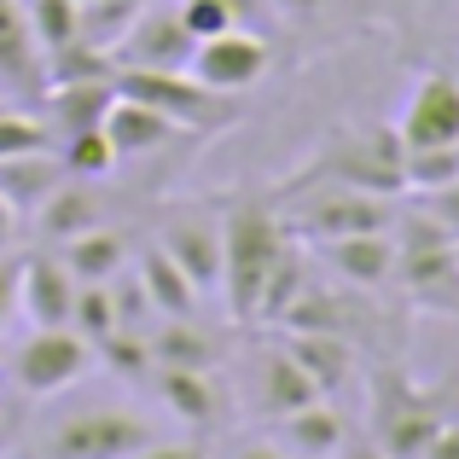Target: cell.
Listing matches in <instances>:
<instances>
[{
	"instance_id": "obj_32",
	"label": "cell",
	"mask_w": 459,
	"mask_h": 459,
	"mask_svg": "<svg viewBox=\"0 0 459 459\" xmlns=\"http://www.w3.org/2000/svg\"><path fill=\"white\" fill-rule=\"evenodd\" d=\"M407 192H437L459 180V146H425V152H407Z\"/></svg>"
},
{
	"instance_id": "obj_12",
	"label": "cell",
	"mask_w": 459,
	"mask_h": 459,
	"mask_svg": "<svg viewBox=\"0 0 459 459\" xmlns=\"http://www.w3.org/2000/svg\"><path fill=\"white\" fill-rule=\"evenodd\" d=\"M157 245L186 268V280L198 285V297L221 291V221H215V215H198V210L180 215L175 210L163 227H157Z\"/></svg>"
},
{
	"instance_id": "obj_5",
	"label": "cell",
	"mask_w": 459,
	"mask_h": 459,
	"mask_svg": "<svg viewBox=\"0 0 459 459\" xmlns=\"http://www.w3.org/2000/svg\"><path fill=\"white\" fill-rule=\"evenodd\" d=\"M146 442H157V425L140 419L123 402H93L65 413L41 442V459H134Z\"/></svg>"
},
{
	"instance_id": "obj_45",
	"label": "cell",
	"mask_w": 459,
	"mask_h": 459,
	"mask_svg": "<svg viewBox=\"0 0 459 459\" xmlns=\"http://www.w3.org/2000/svg\"><path fill=\"white\" fill-rule=\"evenodd\" d=\"M454 250H459V238H454Z\"/></svg>"
},
{
	"instance_id": "obj_4",
	"label": "cell",
	"mask_w": 459,
	"mask_h": 459,
	"mask_svg": "<svg viewBox=\"0 0 459 459\" xmlns=\"http://www.w3.org/2000/svg\"><path fill=\"white\" fill-rule=\"evenodd\" d=\"M273 204H285V227L303 245L349 238V233H390V221H395V198L360 192V186H303V192H285Z\"/></svg>"
},
{
	"instance_id": "obj_11",
	"label": "cell",
	"mask_w": 459,
	"mask_h": 459,
	"mask_svg": "<svg viewBox=\"0 0 459 459\" xmlns=\"http://www.w3.org/2000/svg\"><path fill=\"white\" fill-rule=\"evenodd\" d=\"M41 93H47V53L30 30V6L0 0V100L41 105Z\"/></svg>"
},
{
	"instance_id": "obj_23",
	"label": "cell",
	"mask_w": 459,
	"mask_h": 459,
	"mask_svg": "<svg viewBox=\"0 0 459 459\" xmlns=\"http://www.w3.org/2000/svg\"><path fill=\"white\" fill-rule=\"evenodd\" d=\"M134 273H140V285H146V297H152V308H157V320H169V314H198V285L186 280V268H180L175 256H169L163 245H140L134 250Z\"/></svg>"
},
{
	"instance_id": "obj_16",
	"label": "cell",
	"mask_w": 459,
	"mask_h": 459,
	"mask_svg": "<svg viewBox=\"0 0 459 459\" xmlns=\"http://www.w3.org/2000/svg\"><path fill=\"white\" fill-rule=\"evenodd\" d=\"M152 384H157V402L169 407V419H180L186 430H215L227 419V390L215 372L204 367H152Z\"/></svg>"
},
{
	"instance_id": "obj_8",
	"label": "cell",
	"mask_w": 459,
	"mask_h": 459,
	"mask_svg": "<svg viewBox=\"0 0 459 459\" xmlns=\"http://www.w3.org/2000/svg\"><path fill=\"white\" fill-rule=\"evenodd\" d=\"M192 76L204 82V88H215V93H250V88H262V76L273 70V41L262 30H221V35H204L198 41V53H192Z\"/></svg>"
},
{
	"instance_id": "obj_28",
	"label": "cell",
	"mask_w": 459,
	"mask_h": 459,
	"mask_svg": "<svg viewBox=\"0 0 459 459\" xmlns=\"http://www.w3.org/2000/svg\"><path fill=\"white\" fill-rule=\"evenodd\" d=\"M23 6H30V30H35V41H41V53H53V47H65V41L82 35L76 0H23Z\"/></svg>"
},
{
	"instance_id": "obj_7",
	"label": "cell",
	"mask_w": 459,
	"mask_h": 459,
	"mask_svg": "<svg viewBox=\"0 0 459 459\" xmlns=\"http://www.w3.org/2000/svg\"><path fill=\"white\" fill-rule=\"evenodd\" d=\"M93 367H100L93 343L82 332H70V325H30V337L12 349V384L23 395H35V402L76 390Z\"/></svg>"
},
{
	"instance_id": "obj_26",
	"label": "cell",
	"mask_w": 459,
	"mask_h": 459,
	"mask_svg": "<svg viewBox=\"0 0 459 459\" xmlns=\"http://www.w3.org/2000/svg\"><path fill=\"white\" fill-rule=\"evenodd\" d=\"M58 163H65V175H82V180L117 175V152H111V140H105V128L65 134V140H58Z\"/></svg>"
},
{
	"instance_id": "obj_30",
	"label": "cell",
	"mask_w": 459,
	"mask_h": 459,
	"mask_svg": "<svg viewBox=\"0 0 459 459\" xmlns=\"http://www.w3.org/2000/svg\"><path fill=\"white\" fill-rule=\"evenodd\" d=\"M93 355H100L105 367L117 372V378H152V367H157V360H152V337H146V332L134 337L128 325H117V332L105 337V343L93 349Z\"/></svg>"
},
{
	"instance_id": "obj_17",
	"label": "cell",
	"mask_w": 459,
	"mask_h": 459,
	"mask_svg": "<svg viewBox=\"0 0 459 459\" xmlns=\"http://www.w3.org/2000/svg\"><path fill=\"white\" fill-rule=\"evenodd\" d=\"M349 437H355V430H349L343 407H332V395H314V402L273 419V442L291 459H337Z\"/></svg>"
},
{
	"instance_id": "obj_37",
	"label": "cell",
	"mask_w": 459,
	"mask_h": 459,
	"mask_svg": "<svg viewBox=\"0 0 459 459\" xmlns=\"http://www.w3.org/2000/svg\"><path fill=\"white\" fill-rule=\"evenodd\" d=\"M18 268H23V262L0 256V337H6L12 314H18Z\"/></svg>"
},
{
	"instance_id": "obj_20",
	"label": "cell",
	"mask_w": 459,
	"mask_h": 459,
	"mask_svg": "<svg viewBox=\"0 0 459 459\" xmlns=\"http://www.w3.org/2000/svg\"><path fill=\"white\" fill-rule=\"evenodd\" d=\"M285 349H291L297 367L320 384V395H332V390H343V384L360 378L355 337H337V332H285Z\"/></svg>"
},
{
	"instance_id": "obj_1",
	"label": "cell",
	"mask_w": 459,
	"mask_h": 459,
	"mask_svg": "<svg viewBox=\"0 0 459 459\" xmlns=\"http://www.w3.org/2000/svg\"><path fill=\"white\" fill-rule=\"evenodd\" d=\"M291 227H285L273 192H238L221 215V297L233 308V320H256L268 280L280 268V256L291 250Z\"/></svg>"
},
{
	"instance_id": "obj_41",
	"label": "cell",
	"mask_w": 459,
	"mask_h": 459,
	"mask_svg": "<svg viewBox=\"0 0 459 459\" xmlns=\"http://www.w3.org/2000/svg\"><path fill=\"white\" fill-rule=\"evenodd\" d=\"M233 459H291V454H285L280 442H245V448H238Z\"/></svg>"
},
{
	"instance_id": "obj_31",
	"label": "cell",
	"mask_w": 459,
	"mask_h": 459,
	"mask_svg": "<svg viewBox=\"0 0 459 459\" xmlns=\"http://www.w3.org/2000/svg\"><path fill=\"white\" fill-rule=\"evenodd\" d=\"M117 303H111V285H82L76 291V314H70V332H82L93 349L105 343V337L117 332Z\"/></svg>"
},
{
	"instance_id": "obj_40",
	"label": "cell",
	"mask_w": 459,
	"mask_h": 459,
	"mask_svg": "<svg viewBox=\"0 0 459 459\" xmlns=\"http://www.w3.org/2000/svg\"><path fill=\"white\" fill-rule=\"evenodd\" d=\"M18 227H23V215L12 210L6 198H0V256H6V250H12V238H18Z\"/></svg>"
},
{
	"instance_id": "obj_24",
	"label": "cell",
	"mask_w": 459,
	"mask_h": 459,
	"mask_svg": "<svg viewBox=\"0 0 459 459\" xmlns=\"http://www.w3.org/2000/svg\"><path fill=\"white\" fill-rule=\"evenodd\" d=\"M58 180H65V163H58L53 146L47 152H23V157H0V198H6L23 221L53 198Z\"/></svg>"
},
{
	"instance_id": "obj_15",
	"label": "cell",
	"mask_w": 459,
	"mask_h": 459,
	"mask_svg": "<svg viewBox=\"0 0 459 459\" xmlns=\"http://www.w3.org/2000/svg\"><path fill=\"white\" fill-rule=\"evenodd\" d=\"M76 291L82 280L65 268V256H23L18 268V314L30 325H70V314H76Z\"/></svg>"
},
{
	"instance_id": "obj_9",
	"label": "cell",
	"mask_w": 459,
	"mask_h": 459,
	"mask_svg": "<svg viewBox=\"0 0 459 459\" xmlns=\"http://www.w3.org/2000/svg\"><path fill=\"white\" fill-rule=\"evenodd\" d=\"M192 53H198V41L186 35V23H180L175 6H140V18L123 30V41L111 47L117 70H186Z\"/></svg>"
},
{
	"instance_id": "obj_14",
	"label": "cell",
	"mask_w": 459,
	"mask_h": 459,
	"mask_svg": "<svg viewBox=\"0 0 459 459\" xmlns=\"http://www.w3.org/2000/svg\"><path fill=\"white\" fill-rule=\"evenodd\" d=\"M308 250L332 268L337 285H349V291H384V285L395 280V238L390 233L320 238V245H308Z\"/></svg>"
},
{
	"instance_id": "obj_43",
	"label": "cell",
	"mask_w": 459,
	"mask_h": 459,
	"mask_svg": "<svg viewBox=\"0 0 459 459\" xmlns=\"http://www.w3.org/2000/svg\"><path fill=\"white\" fill-rule=\"evenodd\" d=\"M0 407H6V372H0Z\"/></svg>"
},
{
	"instance_id": "obj_38",
	"label": "cell",
	"mask_w": 459,
	"mask_h": 459,
	"mask_svg": "<svg viewBox=\"0 0 459 459\" xmlns=\"http://www.w3.org/2000/svg\"><path fill=\"white\" fill-rule=\"evenodd\" d=\"M134 459H210L198 448V442H169V437H157V442H146Z\"/></svg>"
},
{
	"instance_id": "obj_36",
	"label": "cell",
	"mask_w": 459,
	"mask_h": 459,
	"mask_svg": "<svg viewBox=\"0 0 459 459\" xmlns=\"http://www.w3.org/2000/svg\"><path fill=\"white\" fill-rule=\"evenodd\" d=\"M337 6H343V0H273V12H280L285 23H320V18H332Z\"/></svg>"
},
{
	"instance_id": "obj_18",
	"label": "cell",
	"mask_w": 459,
	"mask_h": 459,
	"mask_svg": "<svg viewBox=\"0 0 459 459\" xmlns=\"http://www.w3.org/2000/svg\"><path fill=\"white\" fill-rule=\"evenodd\" d=\"M245 395H250V407H256L262 419H280V413H291V407L314 402V395H320V384H314L308 372L297 367V355L280 343V349H262V355H250Z\"/></svg>"
},
{
	"instance_id": "obj_34",
	"label": "cell",
	"mask_w": 459,
	"mask_h": 459,
	"mask_svg": "<svg viewBox=\"0 0 459 459\" xmlns=\"http://www.w3.org/2000/svg\"><path fill=\"white\" fill-rule=\"evenodd\" d=\"M221 6H227V18H233L238 30H262V35H273V23H280L273 0H221Z\"/></svg>"
},
{
	"instance_id": "obj_35",
	"label": "cell",
	"mask_w": 459,
	"mask_h": 459,
	"mask_svg": "<svg viewBox=\"0 0 459 459\" xmlns=\"http://www.w3.org/2000/svg\"><path fill=\"white\" fill-rule=\"evenodd\" d=\"M413 198L448 227V238H459V180H448V186H437V192H413Z\"/></svg>"
},
{
	"instance_id": "obj_33",
	"label": "cell",
	"mask_w": 459,
	"mask_h": 459,
	"mask_svg": "<svg viewBox=\"0 0 459 459\" xmlns=\"http://www.w3.org/2000/svg\"><path fill=\"white\" fill-rule=\"evenodd\" d=\"M175 12H180V23H186V35H192V41L233 30V18H227V6H221V0H180Z\"/></svg>"
},
{
	"instance_id": "obj_19",
	"label": "cell",
	"mask_w": 459,
	"mask_h": 459,
	"mask_svg": "<svg viewBox=\"0 0 459 459\" xmlns=\"http://www.w3.org/2000/svg\"><path fill=\"white\" fill-rule=\"evenodd\" d=\"M35 233L47 238V245H65V238L88 233V227L105 221V198H100V180H82V175H65L53 186V198L41 204V210L30 215Z\"/></svg>"
},
{
	"instance_id": "obj_2",
	"label": "cell",
	"mask_w": 459,
	"mask_h": 459,
	"mask_svg": "<svg viewBox=\"0 0 459 459\" xmlns=\"http://www.w3.org/2000/svg\"><path fill=\"white\" fill-rule=\"evenodd\" d=\"M407 146L395 134V123H337L332 140L285 180L273 198L303 186H360V192H384V198H402L407 192Z\"/></svg>"
},
{
	"instance_id": "obj_42",
	"label": "cell",
	"mask_w": 459,
	"mask_h": 459,
	"mask_svg": "<svg viewBox=\"0 0 459 459\" xmlns=\"http://www.w3.org/2000/svg\"><path fill=\"white\" fill-rule=\"evenodd\" d=\"M337 459H390V454H384L378 442H355V437H349V442H343V454H337Z\"/></svg>"
},
{
	"instance_id": "obj_22",
	"label": "cell",
	"mask_w": 459,
	"mask_h": 459,
	"mask_svg": "<svg viewBox=\"0 0 459 459\" xmlns=\"http://www.w3.org/2000/svg\"><path fill=\"white\" fill-rule=\"evenodd\" d=\"M58 256H65V268L76 273L82 285H105V280H117V273L128 268V256H134V238H128L123 227L100 221V227H88V233L65 238V245H58Z\"/></svg>"
},
{
	"instance_id": "obj_21",
	"label": "cell",
	"mask_w": 459,
	"mask_h": 459,
	"mask_svg": "<svg viewBox=\"0 0 459 459\" xmlns=\"http://www.w3.org/2000/svg\"><path fill=\"white\" fill-rule=\"evenodd\" d=\"M117 100V76H100V82H53L41 93V117L53 128V140L65 134H82V128H100L105 105Z\"/></svg>"
},
{
	"instance_id": "obj_25",
	"label": "cell",
	"mask_w": 459,
	"mask_h": 459,
	"mask_svg": "<svg viewBox=\"0 0 459 459\" xmlns=\"http://www.w3.org/2000/svg\"><path fill=\"white\" fill-rule=\"evenodd\" d=\"M152 360L157 367H204L215 372L221 360V343H215L210 325H198V314H169V320H152Z\"/></svg>"
},
{
	"instance_id": "obj_3",
	"label": "cell",
	"mask_w": 459,
	"mask_h": 459,
	"mask_svg": "<svg viewBox=\"0 0 459 459\" xmlns=\"http://www.w3.org/2000/svg\"><path fill=\"white\" fill-rule=\"evenodd\" d=\"M367 384H372V442L390 459H419L430 448V437L459 413V372H448L442 384H419L402 367H378Z\"/></svg>"
},
{
	"instance_id": "obj_27",
	"label": "cell",
	"mask_w": 459,
	"mask_h": 459,
	"mask_svg": "<svg viewBox=\"0 0 459 459\" xmlns=\"http://www.w3.org/2000/svg\"><path fill=\"white\" fill-rule=\"evenodd\" d=\"M140 6H146V0H88V6H82V41L111 53V47L123 41V30L140 18Z\"/></svg>"
},
{
	"instance_id": "obj_13",
	"label": "cell",
	"mask_w": 459,
	"mask_h": 459,
	"mask_svg": "<svg viewBox=\"0 0 459 459\" xmlns=\"http://www.w3.org/2000/svg\"><path fill=\"white\" fill-rule=\"evenodd\" d=\"M100 128H105V140H111L117 163H146V157L169 152V146H175V140H180V128L169 123V117L157 111V105L134 100V93H117V100L105 105Z\"/></svg>"
},
{
	"instance_id": "obj_39",
	"label": "cell",
	"mask_w": 459,
	"mask_h": 459,
	"mask_svg": "<svg viewBox=\"0 0 459 459\" xmlns=\"http://www.w3.org/2000/svg\"><path fill=\"white\" fill-rule=\"evenodd\" d=\"M419 459H459V413L437 430V437H430V448L419 454Z\"/></svg>"
},
{
	"instance_id": "obj_10",
	"label": "cell",
	"mask_w": 459,
	"mask_h": 459,
	"mask_svg": "<svg viewBox=\"0 0 459 459\" xmlns=\"http://www.w3.org/2000/svg\"><path fill=\"white\" fill-rule=\"evenodd\" d=\"M395 134L407 152L425 146H459V76L454 70H425L407 93L402 117H395Z\"/></svg>"
},
{
	"instance_id": "obj_29",
	"label": "cell",
	"mask_w": 459,
	"mask_h": 459,
	"mask_svg": "<svg viewBox=\"0 0 459 459\" xmlns=\"http://www.w3.org/2000/svg\"><path fill=\"white\" fill-rule=\"evenodd\" d=\"M53 146V128L41 111H23V105H0V157H23V152H47Z\"/></svg>"
},
{
	"instance_id": "obj_6",
	"label": "cell",
	"mask_w": 459,
	"mask_h": 459,
	"mask_svg": "<svg viewBox=\"0 0 459 459\" xmlns=\"http://www.w3.org/2000/svg\"><path fill=\"white\" fill-rule=\"evenodd\" d=\"M117 93L157 105L180 134H221L238 123V100L233 93L204 88L192 70H117Z\"/></svg>"
},
{
	"instance_id": "obj_44",
	"label": "cell",
	"mask_w": 459,
	"mask_h": 459,
	"mask_svg": "<svg viewBox=\"0 0 459 459\" xmlns=\"http://www.w3.org/2000/svg\"><path fill=\"white\" fill-rule=\"evenodd\" d=\"M0 105H12V100H0Z\"/></svg>"
}]
</instances>
